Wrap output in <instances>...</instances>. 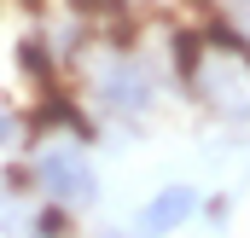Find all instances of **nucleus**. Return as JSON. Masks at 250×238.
<instances>
[{"label": "nucleus", "instance_id": "1", "mask_svg": "<svg viewBox=\"0 0 250 238\" xmlns=\"http://www.w3.org/2000/svg\"><path fill=\"white\" fill-rule=\"evenodd\" d=\"M29 186L59 203V209H93L99 203V169L82 145V134H64V139H41L35 157H29Z\"/></svg>", "mask_w": 250, "mask_h": 238}, {"label": "nucleus", "instance_id": "2", "mask_svg": "<svg viewBox=\"0 0 250 238\" xmlns=\"http://www.w3.org/2000/svg\"><path fill=\"white\" fill-rule=\"evenodd\" d=\"M87 99L93 111L111 122H146L151 105H157V76L140 53H99L93 70H87Z\"/></svg>", "mask_w": 250, "mask_h": 238}, {"label": "nucleus", "instance_id": "3", "mask_svg": "<svg viewBox=\"0 0 250 238\" xmlns=\"http://www.w3.org/2000/svg\"><path fill=\"white\" fill-rule=\"evenodd\" d=\"M192 215H198V192L192 186H163L140 209V238H169V233H181Z\"/></svg>", "mask_w": 250, "mask_h": 238}, {"label": "nucleus", "instance_id": "4", "mask_svg": "<svg viewBox=\"0 0 250 238\" xmlns=\"http://www.w3.org/2000/svg\"><path fill=\"white\" fill-rule=\"evenodd\" d=\"M12 134H18V117H12V111H6V105H0V145H6V139H12Z\"/></svg>", "mask_w": 250, "mask_h": 238}, {"label": "nucleus", "instance_id": "5", "mask_svg": "<svg viewBox=\"0 0 250 238\" xmlns=\"http://www.w3.org/2000/svg\"><path fill=\"white\" fill-rule=\"evenodd\" d=\"M111 238H123V233H111Z\"/></svg>", "mask_w": 250, "mask_h": 238}, {"label": "nucleus", "instance_id": "6", "mask_svg": "<svg viewBox=\"0 0 250 238\" xmlns=\"http://www.w3.org/2000/svg\"><path fill=\"white\" fill-rule=\"evenodd\" d=\"M29 238H35V233H29Z\"/></svg>", "mask_w": 250, "mask_h": 238}]
</instances>
